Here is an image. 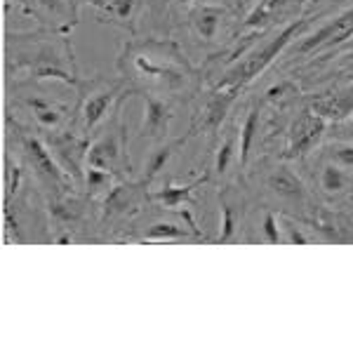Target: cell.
I'll return each instance as SVG.
<instances>
[{"mask_svg": "<svg viewBox=\"0 0 353 353\" xmlns=\"http://www.w3.org/2000/svg\"><path fill=\"white\" fill-rule=\"evenodd\" d=\"M309 24H311V17H306V19L292 21V24H288L285 28H281L269 43H264L261 48L252 50L243 61L233 64L229 71L221 76V81L217 83V90L219 92H226V90H229V92H238V90L245 88L248 83H252L254 78L261 76L278 57L285 52L290 45H292L294 38H299L301 33L309 28Z\"/></svg>", "mask_w": 353, "mask_h": 353, "instance_id": "6da1fadb", "label": "cell"}, {"mask_svg": "<svg viewBox=\"0 0 353 353\" xmlns=\"http://www.w3.org/2000/svg\"><path fill=\"white\" fill-rule=\"evenodd\" d=\"M132 66L137 78H144L151 83H163V85H176L181 81V71L176 66L186 61L181 59V54L176 52L174 45L170 43H158V41H146V43H128L118 59V64Z\"/></svg>", "mask_w": 353, "mask_h": 353, "instance_id": "7a4b0ae2", "label": "cell"}, {"mask_svg": "<svg viewBox=\"0 0 353 353\" xmlns=\"http://www.w3.org/2000/svg\"><path fill=\"white\" fill-rule=\"evenodd\" d=\"M88 168H99L106 172L125 176V172H132V163H130L128 153V137H125L123 121H116L113 128L106 130L101 137L90 144L88 151Z\"/></svg>", "mask_w": 353, "mask_h": 353, "instance_id": "3957f363", "label": "cell"}, {"mask_svg": "<svg viewBox=\"0 0 353 353\" xmlns=\"http://www.w3.org/2000/svg\"><path fill=\"white\" fill-rule=\"evenodd\" d=\"M353 38V8H346L344 12L316 28L309 36H304L301 41L294 45V54H318L325 52V50L339 48L341 43H346Z\"/></svg>", "mask_w": 353, "mask_h": 353, "instance_id": "277c9868", "label": "cell"}, {"mask_svg": "<svg viewBox=\"0 0 353 353\" xmlns=\"http://www.w3.org/2000/svg\"><path fill=\"white\" fill-rule=\"evenodd\" d=\"M21 151H24L28 165H31L33 172H36V176L43 184H48L50 189H57V191L66 189L68 172L57 163V158L52 156L50 146L45 144L43 139H38V137H33V134H21Z\"/></svg>", "mask_w": 353, "mask_h": 353, "instance_id": "5b68a950", "label": "cell"}, {"mask_svg": "<svg viewBox=\"0 0 353 353\" xmlns=\"http://www.w3.org/2000/svg\"><path fill=\"white\" fill-rule=\"evenodd\" d=\"M128 94H130V90L123 81L106 83V85H101L99 90H92V92L85 97L83 109H81L85 132H92L94 128H99V125L111 116V111L121 106V101Z\"/></svg>", "mask_w": 353, "mask_h": 353, "instance_id": "8992f818", "label": "cell"}, {"mask_svg": "<svg viewBox=\"0 0 353 353\" xmlns=\"http://www.w3.org/2000/svg\"><path fill=\"white\" fill-rule=\"evenodd\" d=\"M48 146L57 158V163L66 170L68 174H73V179L81 181L85 179L83 163H88V151L90 144L83 137H76L68 130H48Z\"/></svg>", "mask_w": 353, "mask_h": 353, "instance_id": "52a82bcc", "label": "cell"}, {"mask_svg": "<svg viewBox=\"0 0 353 353\" xmlns=\"http://www.w3.org/2000/svg\"><path fill=\"white\" fill-rule=\"evenodd\" d=\"M33 17L50 26V31L68 33L78 24L76 0H33Z\"/></svg>", "mask_w": 353, "mask_h": 353, "instance_id": "ba28073f", "label": "cell"}, {"mask_svg": "<svg viewBox=\"0 0 353 353\" xmlns=\"http://www.w3.org/2000/svg\"><path fill=\"white\" fill-rule=\"evenodd\" d=\"M325 128H327L325 118L316 116L313 111H306L304 116L294 123L292 132H290V144H288L285 158L306 156V153L321 141V137L325 134Z\"/></svg>", "mask_w": 353, "mask_h": 353, "instance_id": "9c48e42d", "label": "cell"}, {"mask_svg": "<svg viewBox=\"0 0 353 353\" xmlns=\"http://www.w3.org/2000/svg\"><path fill=\"white\" fill-rule=\"evenodd\" d=\"M174 113L172 106L156 94H144V118L139 125V134L149 141H161L170 132Z\"/></svg>", "mask_w": 353, "mask_h": 353, "instance_id": "30bf717a", "label": "cell"}, {"mask_svg": "<svg viewBox=\"0 0 353 353\" xmlns=\"http://www.w3.org/2000/svg\"><path fill=\"white\" fill-rule=\"evenodd\" d=\"M146 181H125V184H118L106 193V201H104V214L106 217H123V214L132 212L137 205L141 203V198L149 196L144 193L146 189Z\"/></svg>", "mask_w": 353, "mask_h": 353, "instance_id": "8fae6325", "label": "cell"}, {"mask_svg": "<svg viewBox=\"0 0 353 353\" xmlns=\"http://www.w3.org/2000/svg\"><path fill=\"white\" fill-rule=\"evenodd\" d=\"M311 111L316 113V116L325 118V121H332V123H339V121H344V118L353 116V83L332 94L313 99Z\"/></svg>", "mask_w": 353, "mask_h": 353, "instance_id": "7c38bea8", "label": "cell"}, {"mask_svg": "<svg viewBox=\"0 0 353 353\" xmlns=\"http://www.w3.org/2000/svg\"><path fill=\"white\" fill-rule=\"evenodd\" d=\"M266 184H269L273 196H278L281 201L304 203V198H306V189H304V184H301V179L288 168L273 170L269 174V179H266Z\"/></svg>", "mask_w": 353, "mask_h": 353, "instance_id": "4fadbf2b", "label": "cell"}, {"mask_svg": "<svg viewBox=\"0 0 353 353\" xmlns=\"http://www.w3.org/2000/svg\"><path fill=\"white\" fill-rule=\"evenodd\" d=\"M141 8H144V0H109V5L99 12V19L111 21V24H118L134 33V21Z\"/></svg>", "mask_w": 353, "mask_h": 353, "instance_id": "5bb4252c", "label": "cell"}, {"mask_svg": "<svg viewBox=\"0 0 353 353\" xmlns=\"http://www.w3.org/2000/svg\"><path fill=\"white\" fill-rule=\"evenodd\" d=\"M26 106L31 109V116L36 118L38 128L43 130H59L66 118V109L57 101H50L45 97H28Z\"/></svg>", "mask_w": 353, "mask_h": 353, "instance_id": "9a60e30c", "label": "cell"}, {"mask_svg": "<svg viewBox=\"0 0 353 353\" xmlns=\"http://www.w3.org/2000/svg\"><path fill=\"white\" fill-rule=\"evenodd\" d=\"M297 0H259L252 8V12L245 17L243 28H264L271 21H276V17H283Z\"/></svg>", "mask_w": 353, "mask_h": 353, "instance_id": "2e32d148", "label": "cell"}, {"mask_svg": "<svg viewBox=\"0 0 353 353\" xmlns=\"http://www.w3.org/2000/svg\"><path fill=\"white\" fill-rule=\"evenodd\" d=\"M224 17H226V10L219 8V5H201V8L191 14V21H193L196 33L203 41H214Z\"/></svg>", "mask_w": 353, "mask_h": 353, "instance_id": "e0dca14e", "label": "cell"}, {"mask_svg": "<svg viewBox=\"0 0 353 353\" xmlns=\"http://www.w3.org/2000/svg\"><path fill=\"white\" fill-rule=\"evenodd\" d=\"M201 184H205V176H203V179H198V181H193V184H184V186H163V189L149 193V201L161 205V208H165V210L181 208L184 203L191 201L193 191H196Z\"/></svg>", "mask_w": 353, "mask_h": 353, "instance_id": "ac0fdd59", "label": "cell"}, {"mask_svg": "<svg viewBox=\"0 0 353 353\" xmlns=\"http://www.w3.org/2000/svg\"><path fill=\"white\" fill-rule=\"evenodd\" d=\"M184 141L186 139H172V141H168V144H161L158 149L151 151L149 161H146V165H144V170H146L144 181H146V184H151V181L158 176V172L165 170V165L170 163V158L174 156L176 149H181V146H184Z\"/></svg>", "mask_w": 353, "mask_h": 353, "instance_id": "d6986e66", "label": "cell"}, {"mask_svg": "<svg viewBox=\"0 0 353 353\" xmlns=\"http://www.w3.org/2000/svg\"><path fill=\"white\" fill-rule=\"evenodd\" d=\"M186 238H191V233L176 224H170V221H156L144 233L146 243H172V241H186Z\"/></svg>", "mask_w": 353, "mask_h": 353, "instance_id": "ffe728a7", "label": "cell"}, {"mask_svg": "<svg viewBox=\"0 0 353 353\" xmlns=\"http://www.w3.org/2000/svg\"><path fill=\"white\" fill-rule=\"evenodd\" d=\"M257 132H259V111L250 109L248 116H245V121H243L241 137H238V149H241V163L243 165L248 163L250 149H252V141H254V137H257Z\"/></svg>", "mask_w": 353, "mask_h": 353, "instance_id": "44dd1931", "label": "cell"}, {"mask_svg": "<svg viewBox=\"0 0 353 353\" xmlns=\"http://www.w3.org/2000/svg\"><path fill=\"white\" fill-rule=\"evenodd\" d=\"M349 174L344 172V168L334 163H327L325 168L321 170V189L325 193H341L349 186Z\"/></svg>", "mask_w": 353, "mask_h": 353, "instance_id": "7402d4cb", "label": "cell"}, {"mask_svg": "<svg viewBox=\"0 0 353 353\" xmlns=\"http://www.w3.org/2000/svg\"><path fill=\"white\" fill-rule=\"evenodd\" d=\"M113 176L111 172L106 170H99V168H85V186H88V193L92 198L97 196H104L113 189Z\"/></svg>", "mask_w": 353, "mask_h": 353, "instance_id": "603a6c76", "label": "cell"}, {"mask_svg": "<svg viewBox=\"0 0 353 353\" xmlns=\"http://www.w3.org/2000/svg\"><path fill=\"white\" fill-rule=\"evenodd\" d=\"M236 146H238V139H236V132H229L224 137V141L219 144L217 149V161H214V170H217L219 174H224L226 170H229V165L233 161V156H236Z\"/></svg>", "mask_w": 353, "mask_h": 353, "instance_id": "cb8c5ba5", "label": "cell"}, {"mask_svg": "<svg viewBox=\"0 0 353 353\" xmlns=\"http://www.w3.org/2000/svg\"><path fill=\"white\" fill-rule=\"evenodd\" d=\"M327 156L330 163L344 170H353V141H334L327 146Z\"/></svg>", "mask_w": 353, "mask_h": 353, "instance_id": "d4e9b609", "label": "cell"}, {"mask_svg": "<svg viewBox=\"0 0 353 353\" xmlns=\"http://www.w3.org/2000/svg\"><path fill=\"white\" fill-rule=\"evenodd\" d=\"M233 226H236V210L233 205L226 201H221V233H219V241H229L231 233H233Z\"/></svg>", "mask_w": 353, "mask_h": 353, "instance_id": "484cf974", "label": "cell"}, {"mask_svg": "<svg viewBox=\"0 0 353 353\" xmlns=\"http://www.w3.org/2000/svg\"><path fill=\"white\" fill-rule=\"evenodd\" d=\"M261 233H264L266 243L276 245L281 243V229H278V217L273 212L264 214V221H261Z\"/></svg>", "mask_w": 353, "mask_h": 353, "instance_id": "4316f807", "label": "cell"}, {"mask_svg": "<svg viewBox=\"0 0 353 353\" xmlns=\"http://www.w3.org/2000/svg\"><path fill=\"white\" fill-rule=\"evenodd\" d=\"M332 132L339 137V139H344V141H353V118H344V121H339V123H334V128H332Z\"/></svg>", "mask_w": 353, "mask_h": 353, "instance_id": "83f0119b", "label": "cell"}, {"mask_svg": "<svg viewBox=\"0 0 353 353\" xmlns=\"http://www.w3.org/2000/svg\"><path fill=\"white\" fill-rule=\"evenodd\" d=\"M83 3L92 5V8H94V10H99V12H101V10H104V8H106V5H109V0H83Z\"/></svg>", "mask_w": 353, "mask_h": 353, "instance_id": "f1b7e54d", "label": "cell"}, {"mask_svg": "<svg viewBox=\"0 0 353 353\" xmlns=\"http://www.w3.org/2000/svg\"><path fill=\"white\" fill-rule=\"evenodd\" d=\"M290 238H292V241H297V243H306V238H304V236H301V233H299V231H294V229H292V226H290Z\"/></svg>", "mask_w": 353, "mask_h": 353, "instance_id": "f546056e", "label": "cell"}, {"mask_svg": "<svg viewBox=\"0 0 353 353\" xmlns=\"http://www.w3.org/2000/svg\"><path fill=\"white\" fill-rule=\"evenodd\" d=\"M176 3H179V5H184V8H191V5H193V0H176Z\"/></svg>", "mask_w": 353, "mask_h": 353, "instance_id": "4dcf8cb0", "label": "cell"}]
</instances>
